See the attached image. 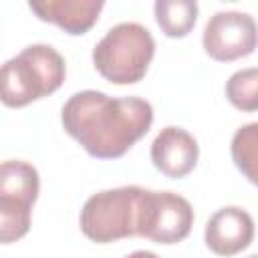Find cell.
Segmentation results:
<instances>
[{
    "mask_svg": "<svg viewBox=\"0 0 258 258\" xmlns=\"http://www.w3.org/2000/svg\"><path fill=\"white\" fill-rule=\"evenodd\" d=\"M258 73L256 69H244L234 73L226 83L228 101L240 111H256L258 109Z\"/></svg>",
    "mask_w": 258,
    "mask_h": 258,
    "instance_id": "4fadbf2b",
    "label": "cell"
},
{
    "mask_svg": "<svg viewBox=\"0 0 258 258\" xmlns=\"http://www.w3.org/2000/svg\"><path fill=\"white\" fill-rule=\"evenodd\" d=\"M103 0H42L28 2V8L44 22H52L69 34H85L99 20Z\"/></svg>",
    "mask_w": 258,
    "mask_h": 258,
    "instance_id": "30bf717a",
    "label": "cell"
},
{
    "mask_svg": "<svg viewBox=\"0 0 258 258\" xmlns=\"http://www.w3.org/2000/svg\"><path fill=\"white\" fill-rule=\"evenodd\" d=\"M155 54L151 32L139 22H121L93 48V64L103 79L115 85L139 83Z\"/></svg>",
    "mask_w": 258,
    "mask_h": 258,
    "instance_id": "3957f363",
    "label": "cell"
},
{
    "mask_svg": "<svg viewBox=\"0 0 258 258\" xmlns=\"http://www.w3.org/2000/svg\"><path fill=\"white\" fill-rule=\"evenodd\" d=\"M64 131L97 159L125 155L151 127L153 107L139 97H109L101 91L75 93L60 111Z\"/></svg>",
    "mask_w": 258,
    "mask_h": 258,
    "instance_id": "6da1fadb",
    "label": "cell"
},
{
    "mask_svg": "<svg viewBox=\"0 0 258 258\" xmlns=\"http://www.w3.org/2000/svg\"><path fill=\"white\" fill-rule=\"evenodd\" d=\"M38 189L40 179L32 163L18 159L0 163V244H12L28 234Z\"/></svg>",
    "mask_w": 258,
    "mask_h": 258,
    "instance_id": "5b68a950",
    "label": "cell"
},
{
    "mask_svg": "<svg viewBox=\"0 0 258 258\" xmlns=\"http://www.w3.org/2000/svg\"><path fill=\"white\" fill-rule=\"evenodd\" d=\"M64 58L48 44H30L0 64V101L18 109L52 95L64 81Z\"/></svg>",
    "mask_w": 258,
    "mask_h": 258,
    "instance_id": "7a4b0ae2",
    "label": "cell"
},
{
    "mask_svg": "<svg viewBox=\"0 0 258 258\" xmlns=\"http://www.w3.org/2000/svg\"><path fill=\"white\" fill-rule=\"evenodd\" d=\"M125 258H159V256L153 254V252H149V250H137V252H133V254H129Z\"/></svg>",
    "mask_w": 258,
    "mask_h": 258,
    "instance_id": "5bb4252c",
    "label": "cell"
},
{
    "mask_svg": "<svg viewBox=\"0 0 258 258\" xmlns=\"http://www.w3.org/2000/svg\"><path fill=\"white\" fill-rule=\"evenodd\" d=\"M194 224L191 204L173 191L143 189L139 198L137 236L157 244H177L187 238Z\"/></svg>",
    "mask_w": 258,
    "mask_h": 258,
    "instance_id": "8992f818",
    "label": "cell"
},
{
    "mask_svg": "<svg viewBox=\"0 0 258 258\" xmlns=\"http://www.w3.org/2000/svg\"><path fill=\"white\" fill-rule=\"evenodd\" d=\"M141 191L143 187L139 185H123L93 194L81 210L79 222L83 234L97 244L137 236Z\"/></svg>",
    "mask_w": 258,
    "mask_h": 258,
    "instance_id": "277c9868",
    "label": "cell"
},
{
    "mask_svg": "<svg viewBox=\"0 0 258 258\" xmlns=\"http://www.w3.org/2000/svg\"><path fill=\"white\" fill-rule=\"evenodd\" d=\"M206 246L218 256H234L250 246L254 238L252 216L236 206H228L210 216L206 224Z\"/></svg>",
    "mask_w": 258,
    "mask_h": 258,
    "instance_id": "ba28073f",
    "label": "cell"
},
{
    "mask_svg": "<svg viewBox=\"0 0 258 258\" xmlns=\"http://www.w3.org/2000/svg\"><path fill=\"white\" fill-rule=\"evenodd\" d=\"M248 258H256V256H248Z\"/></svg>",
    "mask_w": 258,
    "mask_h": 258,
    "instance_id": "9a60e30c",
    "label": "cell"
},
{
    "mask_svg": "<svg viewBox=\"0 0 258 258\" xmlns=\"http://www.w3.org/2000/svg\"><path fill=\"white\" fill-rule=\"evenodd\" d=\"M200 147L194 135L181 127H165L151 143V161L167 177H185L198 163Z\"/></svg>",
    "mask_w": 258,
    "mask_h": 258,
    "instance_id": "9c48e42d",
    "label": "cell"
},
{
    "mask_svg": "<svg viewBox=\"0 0 258 258\" xmlns=\"http://www.w3.org/2000/svg\"><path fill=\"white\" fill-rule=\"evenodd\" d=\"M204 48L220 62L248 56L256 48V24L246 12L226 10L210 16L204 28Z\"/></svg>",
    "mask_w": 258,
    "mask_h": 258,
    "instance_id": "52a82bcc",
    "label": "cell"
},
{
    "mask_svg": "<svg viewBox=\"0 0 258 258\" xmlns=\"http://www.w3.org/2000/svg\"><path fill=\"white\" fill-rule=\"evenodd\" d=\"M153 12L165 36L183 38L196 26L198 2L196 0H157L153 6Z\"/></svg>",
    "mask_w": 258,
    "mask_h": 258,
    "instance_id": "8fae6325",
    "label": "cell"
},
{
    "mask_svg": "<svg viewBox=\"0 0 258 258\" xmlns=\"http://www.w3.org/2000/svg\"><path fill=\"white\" fill-rule=\"evenodd\" d=\"M256 155H258V123L240 127L232 139V159L236 167L256 183Z\"/></svg>",
    "mask_w": 258,
    "mask_h": 258,
    "instance_id": "7c38bea8",
    "label": "cell"
}]
</instances>
